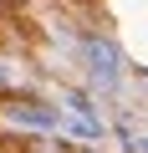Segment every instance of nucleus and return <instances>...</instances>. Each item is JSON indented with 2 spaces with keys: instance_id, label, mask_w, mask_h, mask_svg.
<instances>
[{
  "instance_id": "obj_1",
  "label": "nucleus",
  "mask_w": 148,
  "mask_h": 153,
  "mask_svg": "<svg viewBox=\"0 0 148 153\" xmlns=\"http://www.w3.org/2000/svg\"><path fill=\"white\" fill-rule=\"evenodd\" d=\"M82 66H87V92L107 97L123 87V51L112 36H87L82 41Z\"/></svg>"
},
{
  "instance_id": "obj_2",
  "label": "nucleus",
  "mask_w": 148,
  "mask_h": 153,
  "mask_svg": "<svg viewBox=\"0 0 148 153\" xmlns=\"http://www.w3.org/2000/svg\"><path fill=\"white\" fill-rule=\"evenodd\" d=\"M5 117H10L16 128H36V133H56V123H61V112H56L51 102H36V97L10 102V107H5Z\"/></svg>"
},
{
  "instance_id": "obj_3",
  "label": "nucleus",
  "mask_w": 148,
  "mask_h": 153,
  "mask_svg": "<svg viewBox=\"0 0 148 153\" xmlns=\"http://www.w3.org/2000/svg\"><path fill=\"white\" fill-rule=\"evenodd\" d=\"M118 138L128 153H148V128H133V123H118Z\"/></svg>"
},
{
  "instance_id": "obj_4",
  "label": "nucleus",
  "mask_w": 148,
  "mask_h": 153,
  "mask_svg": "<svg viewBox=\"0 0 148 153\" xmlns=\"http://www.w3.org/2000/svg\"><path fill=\"white\" fill-rule=\"evenodd\" d=\"M0 87H26V71H21V61L0 56Z\"/></svg>"
},
{
  "instance_id": "obj_5",
  "label": "nucleus",
  "mask_w": 148,
  "mask_h": 153,
  "mask_svg": "<svg viewBox=\"0 0 148 153\" xmlns=\"http://www.w3.org/2000/svg\"><path fill=\"white\" fill-rule=\"evenodd\" d=\"M77 153H97V148H77Z\"/></svg>"
}]
</instances>
